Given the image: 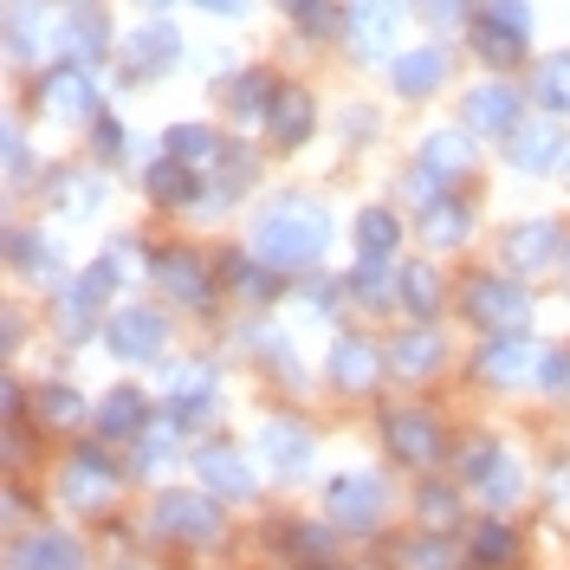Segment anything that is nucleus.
<instances>
[{
  "instance_id": "4",
  "label": "nucleus",
  "mask_w": 570,
  "mask_h": 570,
  "mask_svg": "<svg viewBox=\"0 0 570 570\" xmlns=\"http://www.w3.org/2000/svg\"><path fill=\"white\" fill-rule=\"evenodd\" d=\"M149 525L163 538H176V544H214L220 538V512H214L208 493H163Z\"/></svg>"
},
{
  "instance_id": "47",
  "label": "nucleus",
  "mask_w": 570,
  "mask_h": 570,
  "mask_svg": "<svg viewBox=\"0 0 570 570\" xmlns=\"http://www.w3.org/2000/svg\"><path fill=\"white\" fill-rule=\"evenodd\" d=\"M13 570H20V564H13Z\"/></svg>"
},
{
  "instance_id": "31",
  "label": "nucleus",
  "mask_w": 570,
  "mask_h": 570,
  "mask_svg": "<svg viewBox=\"0 0 570 570\" xmlns=\"http://www.w3.org/2000/svg\"><path fill=\"white\" fill-rule=\"evenodd\" d=\"M33 415L46 428H78V422H85V402H78L71 390H59V383H46V390L33 395Z\"/></svg>"
},
{
  "instance_id": "3",
  "label": "nucleus",
  "mask_w": 570,
  "mask_h": 570,
  "mask_svg": "<svg viewBox=\"0 0 570 570\" xmlns=\"http://www.w3.org/2000/svg\"><path fill=\"white\" fill-rule=\"evenodd\" d=\"M558 253H564V227L558 220H519L499 240V266L519 273V279H532V273H551L558 266Z\"/></svg>"
},
{
  "instance_id": "41",
  "label": "nucleus",
  "mask_w": 570,
  "mask_h": 570,
  "mask_svg": "<svg viewBox=\"0 0 570 570\" xmlns=\"http://www.w3.org/2000/svg\"><path fill=\"white\" fill-rule=\"evenodd\" d=\"M480 493L493 499V505H505V499L519 493V466H512V461H499L493 473H487V480H480Z\"/></svg>"
},
{
  "instance_id": "44",
  "label": "nucleus",
  "mask_w": 570,
  "mask_h": 570,
  "mask_svg": "<svg viewBox=\"0 0 570 570\" xmlns=\"http://www.w3.org/2000/svg\"><path fill=\"white\" fill-rule=\"evenodd\" d=\"M292 538V551H305V558H324L331 551V532H285Z\"/></svg>"
},
{
  "instance_id": "28",
  "label": "nucleus",
  "mask_w": 570,
  "mask_h": 570,
  "mask_svg": "<svg viewBox=\"0 0 570 570\" xmlns=\"http://www.w3.org/2000/svg\"><path fill=\"white\" fill-rule=\"evenodd\" d=\"M480 59H487V66H512V59H519V52H525V33H519V27H505V20H493V13H487V20H480Z\"/></svg>"
},
{
  "instance_id": "25",
  "label": "nucleus",
  "mask_w": 570,
  "mask_h": 570,
  "mask_svg": "<svg viewBox=\"0 0 570 570\" xmlns=\"http://www.w3.org/2000/svg\"><path fill=\"white\" fill-rule=\"evenodd\" d=\"M519 558V532L512 525H499V519H487L480 532H473V564L480 570H505Z\"/></svg>"
},
{
  "instance_id": "30",
  "label": "nucleus",
  "mask_w": 570,
  "mask_h": 570,
  "mask_svg": "<svg viewBox=\"0 0 570 570\" xmlns=\"http://www.w3.org/2000/svg\"><path fill=\"white\" fill-rule=\"evenodd\" d=\"M227 285L266 305V298L279 292V273H266V266H259V259H247V253H227Z\"/></svg>"
},
{
  "instance_id": "11",
  "label": "nucleus",
  "mask_w": 570,
  "mask_h": 570,
  "mask_svg": "<svg viewBox=\"0 0 570 570\" xmlns=\"http://www.w3.org/2000/svg\"><path fill=\"white\" fill-rule=\"evenodd\" d=\"M156 279L169 285V298H176V305H195V312H208V305H214V279H208V266H202L195 253H163Z\"/></svg>"
},
{
  "instance_id": "5",
  "label": "nucleus",
  "mask_w": 570,
  "mask_h": 570,
  "mask_svg": "<svg viewBox=\"0 0 570 570\" xmlns=\"http://www.w3.org/2000/svg\"><path fill=\"white\" fill-rule=\"evenodd\" d=\"M383 441H390L395 461H409V466L441 461V422H434L428 409H390V415H383Z\"/></svg>"
},
{
  "instance_id": "16",
  "label": "nucleus",
  "mask_w": 570,
  "mask_h": 570,
  "mask_svg": "<svg viewBox=\"0 0 570 570\" xmlns=\"http://www.w3.org/2000/svg\"><path fill=\"white\" fill-rule=\"evenodd\" d=\"M395 305H402L409 318H434V305H441V279H434V266L402 259V266H395Z\"/></svg>"
},
{
  "instance_id": "22",
  "label": "nucleus",
  "mask_w": 570,
  "mask_h": 570,
  "mask_svg": "<svg viewBox=\"0 0 570 570\" xmlns=\"http://www.w3.org/2000/svg\"><path fill=\"white\" fill-rule=\"evenodd\" d=\"M415 519H422V532H454L461 525V493L448 480H428L415 493Z\"/></svg>"
},
{
  "instance_id": "1",
  "label": "nucleus",
  "mask_w": 570,
  "mask_h": 570,
  "mask_svg": "<svg viewBox=\"0 0 570 570\" xmlns=\"http://www.w3.org/2000/svg\"><path fill=\"white\" fill-rule=\"evenodd\" d=\"M331 240V220L312 202H279V208L259 220V253L273 266H312Z\"/></svg>"
},
{
  "instance_id": "17",
  "label": "nucleus",
  "mask_w": 570,
  "mask_h": 570,
  "mask_svg": "<svg viewBox=\"0 0 570 570\" xmlns=\"http://www.w3.org/2000/svg\"><path fill=\"white\" fill-rule=\"evenodd\" d=\"M20 570H85V544L66 532H33L20 544Z\"/></svg>"
},
{
  "instance_id": "37",
  "label": "nucleus",
  "mask_w": 570,
  "mask_h": 570,
  "mask_svg": "<svg viewBox=\"0 0 570 570\" xmlns=\"http://www.w3.org/2000/svg\"><path fill=\"white\" fill-rule=\"evenodd\" d=\"M266 98H279V91H273L259 71H253V78H240V85H234V117H240V124H247V117L259 124V117H266Z\"/></svg>"
},
{
  "instance_id": "35",
  "label": "nucleus",
  "mask_w": 570,
  "mask_h": 570,
  "mask_svg": "<svg viewBox=\"0 0 570 570\" xmlns=\"http://www.w3.org/2000/svg\"><path fill=\"white\" fill-rule=\"evenodd\" d=\"M395 240H402V220H395L390 208H370L363 220H356V247L363 253H383V259H390Z\"/></svg>"
},
{
  "instance_id": "38",
  "label": "nucleus",
  "mask_w": 570,
  "mask_h": 570,
  "mask_svg": "<svg viewBox=\"0 0 570 570\" xmlns=\"http://www.w3.org/2000/svg\"><path fill=\"white\" fill-rule=\"evenodd\" d=\"M538 98L551 110H570V59H558V66L538 71Z\"/></svg>"
},
{
  "instance_id": "32",
  "label": "nucleus",
  "mask_w": 570,
  "mask_h": 570,
  "mask_svg": "<svg viewBox=\"0 0 570 570\" xmlns=\"http://www.w3.org/2000/svg\"><path fill=\"white\" fill-rule=\"evenodd\" d=\"M441 71H448V59H441V52H409V59L395 66V85H402L409 98H422V91H434V85H441Z\"/></svg>"
},
{
  "instance_id": "42",
  "label": "nucleus",
  "mask_w": 570,
  "mask_h": 570,
  "mask_svg": "<svg viewBox=\"0 0 570 570\" xmlns=\"http://www.w3.org/2000/svg\"><path fill=\"white\" fill-rule=\"evenodd\" d=\"M71 46L98 59V52H105V20H98V13H91V20H78V27H71Z\"/></svg>"
},
{
  "instance_id": "46",
  "label": "nucleus",
  "mask_w": 570,
  "mask_h": 570,
  "mask_svg": "<svg viewBox=\"0 0 570 570\" xmlns=\"http://www.w3.org/2000/svg\"><path fill=\"white\" fill-rule=\"evenodd\" d=\"M202 7H214V13H240V0H202Z\"/></svg>"
},
{
  "instance_id": "43",
  "label": "nucleus",
  "mask_w": 570,
  "mask_h": 570,
  "mask_svg": "<svg viewBox=\"0 0 570 570\" xmlns=\"http://www.w3.org/2000/svg\"><path fill=\"white\" fill-rule=\"evenodd\" d=\"M544 390H564V395H570V351H551V356H544Z\"/></svg>"
},
{
  "instance_id": "9",
  "label": "nucleus",
  "mask_w": 570,
  "mask_h": 570,
  "mask_svg": "<svg viewBox=\"0 0 570 570\" xmlns=\"http://www.w3.org/2000/svg\"><path fill=\"white\" fill-rule=\"evenodd\" d=\"M39 105L52 110V117H85V110H98L91 71L85 66H52L46 78H39Z\"/></svg>"
},
{
  "instance_id": "2",
  "label": "nucleus",
  "mask_w": 570,
  "mask_h": 570,
  "mask_svg": "<svg viewBox=\"0 0 570 570\" xmlns=\"http://www.w3.org/2000/svg\"><path fill=\"white\" fill-rule=\"evenodd\" d=\"M461 305L480 331H525V318H532V292L519 279H505V273H480Z\"/></svg>"
},
{
  "instance_id": "6",
  "label": "nucleus",
  "mask_w": 570,
  "mask_h": 570,
  "mask_svg": "<svg viewBox=\"0 0 570 570\" xmlns=\"http://www.w3.org/2000/svg\"><path fill=\"white\" fill-rule=\"evenodd\" d=\"M331 519H337L344 532H376V519H383V480H376V473H344V480H331Z\"/></svg>"
},
{
  "instance_id": "18",
  "label": "nucleus",
  "mask_w": 570,
  "mask_h": 570,
  "mask_svg": "<svg viewBox=\"0 0 570 570\" xmlns=\"http://www.w3.org/2000/svg\"><path fill=\"white\" fill-rule=\"evenodd\" d=\"M525 363H532V344L519 331H499L493 344L480 351V376L487 383H525Z\"/></svg>"
},
{
  "instance_id": "8",
  "label": "nucleus",
  "mask_w": 570,
  "mask_h": 570,
  "mask_svg": "<svg viewBox=\"0 0 570 570\" xmlns=\"http://www.w3.org/2000/svg\"><path fill=\"white\" fill-rule=\"evenodd\" d=\"M376 376H383V356H376L370 337H337V344H331V383H337V390L370 395Z\"/></svg>"
},
{
  "instance_id": "10",
  "label": "nucleus",
  "mask_w": 570,
  "mask_h": 570,
  "mask_svg": "<svg viewBox=\"0 0 570 570\" xmlns=\"http://www.w3.org/2000/svg\"><path fill=\"white\" fill-rule=\"evenodd\" d=\"M110 487H117V466H110V454H98V448H78V454L66 461L71 505H105Z\"/></svg>"
},
{
  "instance_id": "27",
  "label": "nucleus",
  "mask_w": 570,
  "mask_h": 570,
  "mask_svg": "<svg viewBox=\"0 0 570 570\" xmlns=\"http://www.w3.org/2000/svg\"><path fill=\"white\" fill-rule=\"evenodd\" d=\"M466 227H473V220H466L461 202H428V208H422V234L434 240V247H461Z\"/></svg>"
},
{
  "instance_id": "23",
  "label": "nucleus",
  "mask_w": 570,
  "mask_h": 570,
  "mask_svg": "<svg viewBox=\"0 0 570 570\" xmlns=\"http://www.w3.org/2000/svg\"><path fill=\"white\" fill-rule=\"evenodd\" d=\"M305 130H312V98H305V91H279V98H273V142H279V149H298Z\"/></svg>"
},
{
  "instance_id": "24",
  "label": "nucleus",
  "mask_w": 570,
  "mask_h": 570,
  "mask_svg": "<svg viewBox=\"0 0 570 570\" xmlns=\"http://www.w3.org/2000/svg\"><path fill=\"white\" fill-rule=\"evenodd\" d=\"M395 564L402 570H461V558H454L448 532H422V538H409V544L395 551Z\"/></svg>"
},
{
  "instance_id": "26",
  "label": "nucleus",
  "mask_w": 570,
  "mask_h": 570,
  "mask_svg": "<svg viewBox=\"0 0 570 570\" xmlns=\"http://www.w3.org/2000/svg\"><path fill=\"white\" fill-rule=\"evenodd\" d=\"M558 149H564L558 124H538V130H512V163H519V169H544V163H558Z\"/></svg>"
},
{
  "instance_id": "36",
  "label": "nucleus",
  "mask_w": 570,
  "mask_h": 570,
  "mask_svg": "<svg viewBox=\"0 0 570 570\" xmlns=\"http://www.w3.org/2000/svg\"><path fill=\"white\" fill-rule=\"evenodd\" d=\"M169 390H176L181 409H188V402H208V395H214V370H208V363H181L176 376H169Z\"/></svg>"
},
{
  "instance_id": "15",
  "label": "nucleus",
  "mask_w": 570,
  "mask_h": 570,
  "mask_svg": "<svg viewBox=\"0 0 570 570\" xmlns=\"http://www.w3.org/2000/svg\"><path fill=\"white\" fill-rule=\"evenodd\" d=\"M390 363H395V376H434V370L448 363V344H441L428 324H415V331H402V337H395Z\"/></svg>"
},
{
  "instance_id": "45",
  "label": "nucleus",
  "mask_w": 570,
  "mask_h": 570,
  "mask_svg": "<svg viewBox=\"0 0 570 570\" xmlns=\"http://www.w3.org/2000/svg\"><path fill=\"white\" fill-rule=\"evenodd\" d=\"M428 13L448 27V20H466V0H428Z\"/></svg>"
},
{
  "instance_id": "19",
  "label": "nucleus",
  "mask_w": 570,
  "mask_h": 570,
  "mask_svg": "<svg viewBox=\"0 0 570 570\" xmlns=\"http://www.w3.org/2000/svg\"><path fill=\"white\" fill-rule=\"evenodd\" d=\"M466 117H473V130L512 137V130H519V98H512L505 85H487V91H473V98H466Z\"/></svg>"
},
{
  "instance_id": "34",
  "label": "nucleus",
  "mask_w": 570,
  "mask_h": 570,
  "mask_svg": "<svg viewBox=\"0 0 570 570\" xmlns=\"http://www.w3.org/2000/svg\"><path fill=\"white\" fill-rule=\"evenodd\" d=\"M169 149H176L181 163H195V169H214V163H220L214 130H195V124H176V130H169Z\"/></svg>"
},
{
  "instance_id": "14",
  "label": "nucleus",
  "mask_w": 570,
  "mask_h": 570,
  "mask_svg": "<svg viewBox=\"0 0 570 570\" xmlns=\"http://www.w3.org/2000/svg\"><path fill=\"white\" fill-rule=\"evenodd\" d=\"M195 473L208 480L214 493H227V499H247L253 493V473H247V461L227 448V441H214V448H202L195 454Z\"/></svg>"
},
{
  "instance_id": "12",
  "label": "nucleus",
  "mask_w": 570,
  "mask_h": 570,
  "mask_svg": "<svg viewBox=\"0 0 570 570\" xmlns=\"http://www.w3.org/2000/svg\"><path fill=\"white\" fill-rule=\"evenodd\" d=\"M91 422H98L105 441H137L142 428H149V402H142V390H110L105 402L91 409Z\"/></svg>"
},
{
  "instance_id": "29",
  "label": "nucleus",
  "mask_w": 570,
  "mask_h": 570,
  "mask_svg": "<svg viewBox=\"0 0 570 570\" xmlns=\"http://www.w3.org/2000/svg\"><path fill=\"white\" fill-rule=\"evenodd\" d=\"M422 163L434 169V176H466V169H473V149H466V137H454V130H441V137H428Z\"/></svg>"
},
{
  "instance_id": "13",
  "label": "nucleus",
  "mask_w": 570,
  "mask_h": 570,
  "mask_svg": "<svg viewBox=\"0 0 570 570\" xmlns=\"http://www.w3.org/2000/svg\"><path fill=\"white\" fill-rule=\"evenodd\" d=\"M259 448H266V461H273V473H279V480H298V473L312 466V434H305L298 422H266Z\"/></svg>"
},
{
  "instance_id": "21",
  "label": "nucleus",
  "mask_w": 570,
  "mask_h": 570,
  "mask_svg": "<svg viewBox=\"0 0 570 570\" xmlns=\"http://www.w3.org/2000/svg\"><path fill=\"white\" fill-rule=\"evenodd\" d=\"M142 188H149V202L156 208H181V202H195V163H149V176H142Z\"/></svg>"
},
{
  "instance_id": "40",
  "label": "nucleus",
  "mask_w": 570,
  "mask_h": 570,
  "mask_svg": "<svg viewBox=\"0 0 570 570\" xmlns=\"http://www.w3.org/2000/svg\"><path fill=\"white\" fill-rule=\"evenodd\" d=\"M130 52H149V66H163V59H169V52H176V33H169V27H149V33H137L130 39Z\"/></svg>"
},
{
  "instance_id": "33",
  "label": "nucleus",
  "mask_w": 570,
  "mask_h": 570,
  "mask_svg": "<svg viewBox=\"0 0 570 570\" xmlns=\"http://www.w3.org/2000/svg\"><path fill=\"white\" fill-rule=\"evenodd\" d=\"M7 253H13V273H27V279H52V273H59V266H52L59 253L46 247L39 234H13V240H7Z\"/></svg>"
},
{
  "instance_id": "20",
  "label": "nucleus",
  "mask_w": 570,
  "mask_h": 570,
  "mask_svg": "<svg viewBox=\"0 0 570 570\" xmlns=\"http://www.w3.org/2000/svg\"><path fill=\"white\" fill-rule=\"evenodd\" d=\"M344 292H351L356 305H390L395 298V266L383 259V253H363L351 266V279H344Z\"/></svg>"
},
{
  "instance_id": "7",
  "label": "nucleus",
  "mask_w": 570,
  "mask_h": 570,
  "mask_svg": "<svg viewBox=\"0 0 570 570\" xmlns=\"http://www.w3.org/2000/svg\"><path fill=\"white\" fill-rule=\"evenodd\" d=\"M163 344H169V324L156 318V312H117L110 318V351L124 356V363H149V356H163Z\"/></svg>"
},
{
  "instance_id": "39",
  "label": "nucleus",
  "mask_w": 570,
  "mask_h": 570,
  "mask_svg": "<svg viewBox=\"0 0 570 570\" xmlns=\"http://www.w3.org/2000/svg\"><path fill=\"white\" fill-rule=\"evenodd\" d=\"M285 13L305 27V33H331L337 27V13H331V0H285Z\"/></svg>"
}]
</instances>
